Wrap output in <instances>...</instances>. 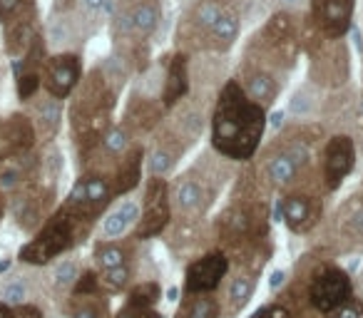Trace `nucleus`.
<instances>
[{
    "label": "nucleus",
    "instance_id": "27",
    "mask_svg": "<svg viewBox=\"0 0 363 318\" xmlns=\"http://www.w3.org/2000/svg\"><path fill=\"white\" fill-rule=\"evenodd\" d=\"M336 224L348 239H356V242H363V197L356 194V197H348L346 202L338 207L336 212Z\"/></svg>",
    "mask_w": 363,
    "mask_h": 318
},
{
    "label": "nucleus",
    "instance_id": "22",
    "mask_svg": "<svg viewBox=\"0 0 363 318\" xmlns=\"http://www.w3.org/2000/svg\"><path fill=\"white\" fill-rule=\"evenodd\" d=\"M192 90V70H189V55L187 52H174L167 62L164 80H162L160 102L169 112L172 107L179 105L184 97H189Z\"/></svg>",
    "mask_w": 363,
    "mask_h": 318
},
{
    "label": "nucleus",
    "instance_id": "4",
    "mask_svg": "<svg viewBox=\"0 0 363 318\" xmlns=\"http://www.w3.org/2000/svg\"><path fill=\"white\" fill-rule=\"evenodd\" d=\"M222 174L209 162H199L169 184L172 214L179 219H202L214 204Z\"/></svg>",
    "mask_w": 363,
    "mask_h": 318
},
{
    "label": "nucleus",
    "instance_id": "25",
    "mask_svg": "<svg viewBox=\"0 0 363 318\" xmlns=\"http://www.w3.org/2000/svg\"><path fill=\"white\" fill-rule=\"evenodd\" d=\"M142 162H145V149L140 144H132L127 154L122 157L117 167L112 169V182H115L117 197H127L142 179Z\"/></svg>",
    "mask_w": 363,
    "mask_h": 318
},
{
    "label": "nucleus",
    "instance_id": "31",
    "mask_svg": "<svg viewBox=\"0 0 363 318\" xmlns=\"http://www.w3.org/2000/svg\"><path fill=\"white\" fill-rule=\"evenodd\" d=\"M160 283L155 281H145L140 286H135L127 296V306H137V308H155V303L160 301Z\"/></svg>",
    "mask_w": 363,
    "mask_h": 318
},
{
    "label": "nucleus",
    "instance_id": "5",
    "mask_svg": "<svg viewBox=\"0 0 363 318\" xmlns=\"http://www.w3.org/2000/svg\"><path fill=\"white\" fill-rule=\"evenodd\" d=\"M87 232V227H82L75 217L65 212V209H57L48 217V222L43 224L35 232V237L21 249L18 259L23 263H30V266H43V263H50L52 259H57L60 254L70 251L77 242L82 239V234Z\"/></svg>",
    "mask_w": 363,
    "mask_h": 318
},
{
    "label": "nucleus",
    "instance_id": "47",
    "mask_svg": "<svg viewBox=\"0 0 363 318\" xmlns=\"http://www.w3.org/2000/svg\"><path fill=\"white\" fill-rule=\"evenodd\" d=\"M189 3H192V0H189Z\"/></svg>",
    "mask_w": 363,
    "mask_h": 318
},
{
    "label": "nucleus",
    "instance_id": "39",
    "mask_svg": "<svg viewBox=\"0 0 363 318\" xmlns=\"http://www.w3.org/2000/svg\"><path fill=\"white\" fill-rule=\"evenodd\" d=\"M72 318H105V311L100 306H95V303H85L82 308H77Z\"/></svg>",
    "mask_w": 363,
    "mask_h": 318
},
{
    "label": "nucleus",
    "instance_id": "33",
    "mask_svg": "<svg viewBox=\"0 0 363 318\" xmlns=\"http://www.w3.org/2000/svg\"><path fill=\"white\" fill-rule=\"evenodd\" d=\"M28 298V281L23 276H11L3 286V303H8L11 308L23 306Z\"/></svg>",
    "mask_w": 363,
    "mask_h": 318
},
{
    "label": "nucleus",
    "instance_id": "15",
    "mask_svg": "<svg viewBox=\"0 0 363 318\" xmlns=\"http://www.w3.org/2000/svg\"><path fill=\"white\" fill-rule=\"evenodd\" d=\"M43 92L57 97V100H67L77 85L82 82V60L77 52H55L48 55L43 62Z\"/></svg>",
    "mask_w": 363,
    "mask_h": 318
},
{
    "label": "nucleus",
    "instance_id": "8",
    "mask_svg": "<svg viewBox=\"0 0 363 318\" xmlns=\"http://www.w3.org/2000/svg\"><path fill=\"white\" fill-rule=\"evenodd\" d=\"M316 45L306 42V50L311 55L308 62V82H313L321 90L328 87H341L351 75V55H348L346 38L343 40H331L316 33Z\"/></svg>",
    "mask_w": 363,
    "mask_h": 318
},
{
    "label": "nucleus",
    "instance_id": "9",
    "mask_svg": "<svg viewBox=\"0 0 363 318\" xmlns=\"http://www.w3.org/2000/svg\"><path fill=\"white\" fill-rule=\"evenodd\" d=\"M267 219L269 214L262 202L239 199L219 214V237L229 244L252 242L267 232Z\"/></svg>",
    "mask_w": 363,
    "mask_h": 318
},
{
    "label": "nucleus",
    "instance_id": "32",
    "mask_svg": "<svg viewBox=\"0 0 363 318\" xmlns=\"http://www.w3.org/2000/svg\"><path fill=\"white\" fill-rule=\"evenodd\" d=\"M77 278H80V266H77L75 261H60L55 266V271H52V283H55V288H60V291H67V288H72L77 283Z\"/></svg>",
    "mask_w": 363,
    "mask_h": 318
},
{
    "label": "nucleus",
    "instance_id": "40",
    "mask_svg": "<svg viewBox=\"0 0 363 318\" xmlns=\"http://www.w3.org/2000/svg\"><path fill=\"white\" fill-rule=\"evenodd\" d=\"M279 3H281L284 11H294V8H301L306 0H279Z\"/></svg>",
    "mask_w": 363,
    "mask_h": 318
},
{
    "label": "nucleus",
    "instance_id": "43",
    "mask_svg": "<svg viewBox=\"0 0 363 318\" xmlns=\"http://www.w3.org/2000/svg\"><path fill=\"white\" fill-rule=\"evenodd\" d=\"M6 209H8V202H6V197H3V192H0V219H3Z\"/></svg>",
    "mask_w": 363,
    "mask_h": 318
},
{
    "label": "nucleus",
    "instance_id": "24",
    "mask_svg": "<svg viewBox=\"0 0 363 318\" xmlns=\"http://www.w3.org/2000/svg\"><path fill=\"white\" fill-rule=\"evenodd\" d=\"M137 222H140V202L125 197L120 204H115V209H110L102 217L100 242H117L125 234H130V229H135Z\"/></svg>",
    "mask_w": 363,
    "mask_h": 318
},
{
    "label": "nucleus",
    "instance_id": "23",
    "mask_svg": "<svg viewBox=\"0 0 363 318\" xmlns=\"http://www.w3.org/2000/svg\"><path fill=\"white\" fill-rule=\"evenodd\" d=\"M164 105L157 100H152V97H145V95H132L130 102H127L125 107V117H122V125L127 127V132H130L132 137L137 135H150V132H155L157 127L164 122Z\"/></svg>",
    "mask_w": 363,
    "mask_h": 318
},
{
    "label": "nucleus",
    "instance_id": "21",
    "mask_svg": "<svg viewBox=\"0 0 363 318\" xmlns=\"http://www.w3.org/2000/svg\"><path fill=\"white\" fill-rule=\"evenodd\" d=\"M28 105H30L28 117H30L33 127H35L38 142L50 144L62 130V120H65V100H57V97H52L40 90V95L33 97Z\"/></svg>",
    "mask_w": 363,
    "mask_h": 318
},
{
    "label": "nucleus",
    "instance_id": "38",
    "mask_svg": "<svg viewBox=\"0 0 363 318\" xmlns=\"http://www.w3.org/2000/svg\"><path fill=\"white\" fill-rule=\"evenodd\" d=\"M252 318H291V316H289V311L284 306H264Z\"/></svg>",
    "mask_w": 363,
    "mask_h": 318
},
{
    "label": "nucleus",
    "instance_id": "34",
    "mask_svg": "<svg viewBox=\"0 0 363 318\" xmlns=\"http://www.w3.org/2000/svg\"><path fill=\"white\" fill-rule=\"evenodd\" d=\"M130 263L125 266H117V268H110V271H97V278H100V286H105L107 291H120L127 281H130Z\"/></svg>",
    "mask_w": 363,
    "mask_h": 318
},
{
    "label": "nucleus",
    "instance_id": "19",
    "mask_svg": "<svg viewBox=\"0 0 363 318\" xmlns=\"http://www.w3.org/2000/svg\"><path fill=\"white\" fill-rule=\"evenodd\" d=\"M229 271V259L224 251H209L202 259L192 261L187 266V276H184V293L187 296H197V293H212L219 288L222 278Z\"/></svg>",
    "mask_w": 363,
    "mask_h": 318
},
{
    "label": "nucleus",
    "instance_id": "44",
    "mask_svg": "<svg viewBox=\"0 0 363 318\" xmlns=\"http://www.w3.org/2000/svg\"><path fill=\"white\" fill-rule=\"evenodd\" d=\"M356 149L363 154V132H361V137H358V144H356Z\"/></svg>",
    "mask_w": 363,
    "mask_h": 318
},
{
    "label": "nucleus",
    "instance_id": "11",
    "mask_svg": "<svg viewBox=\"0 0 363 318\" xmlns=\"http://www.w3.org/2000/svg\"><path fill=\"white\" fill-rule=\"evenodd\" d=\"M351 298H353L351 276L341 266L326 263L308 281V303L316 311L326 313V316L331 311H336V308H341L343 303H348Z\"/></svg>",
    "mask_w": 363,
    "mask_h": 318
},
{
    "label": "nucleus",
    "instance_id": "29",
    "mask_svg": "<svg viewBox=\"0 0 363 318\" xmlns=\"http://www.w3.org/2000/svg\"><path fill=\"white\" fill-rule=\"evenodd\" d=\"M130 263V251L125 244L117 242H100L95 246V266L97 271H110V268Z\"/></svg>",
    "mask_w": 363,
    "mask_h": 318
},
{
    "label": "nucleus",
    "instance_id": "28",
    "mask_svg": "<svg viewBox=\"0 0 363 318\" xmlns=\"http://www.w3.org/2000/svg\"><path fill=\"white\" fill-rule=\"evenodd\" d=\"M254 288H257V278L254 273H237L229 283V293H227V311L229 313H237L242 311L244 306L249 303V298L254 296Z\"/></svg>",
    "mask_w": 363,
    "mask_h": 318
},
{
    "label": "nucleus",
    "instance_id": "12",
    "mask_svg": "<svg viewBox=\"0 0 363 318\" xmlns=\"http://www.w3.org/2000/svg\"><path fill=\"white\" fill-rule=\"evenodd\" d=\"M97 28L87 23L77 13V8H72V11H55V16L43 30V38H45V45L52 55L55 52H77V47L85 45L87 38Z\"/></svg>",
    "mask_w": 363,
    "mask_h": 318
},
{
    "label": "nucleus",
    "instance_id": "10",
    "mask_svg": "<svg viewBox=\"0 0 363 318\" xmlns=\"http://www.w3.org/2000/svg\"><path fill=\"white\" fill-rule=\"evenodd\" d=\"M172 202H169V184L167 179L147 177L145 194H142L140 222L135 227V239H155L169 227Z\"/></svg>",
    "mask_w": 363,
    "mask_h": 318
},
{
    "label": "nucleus",
    "instance_id": "1",
    "mask_svg": "<svg viewBox=\"0 0 363 318\" xmlns=\"http://www.w3.org/2000/svg\"><path fill=\"white\" fill-rule=\"evenodd\" d=\"M212 147L229 162H247L262 147L267 110L244 95L237 80H227L212 107Z\"/></svg>",
    "mask_w": 363,
    "mask_h": 318
},
{
    "label": "nucleus",
    "instance_id": "45",
    "mask_svg": "<svg viewBox=\"0 0 363 318\" xmlns=\"http://www.w3.org/2000/svg\"><path fill=\"white\" fill-rule=\"evenodd\" d=\"M358 194H361V197H363V182H361V192H358Z\"/></svg>",
    "mask_w": 363,
    "mask_h": 318
},
{
    "label": "nucleus",
    "instance_id": "14",
    "mask_svg": "<svg viewBox=\"0 0 363 318\" xmlns=\"http://www.w3.org/2000/svg\"><path fill=\"white\" fill-rule=\"evenodd\" d=\"M50 204H52V189L45 184L28 182L26 187H18L16 194L11 197V209L13 219L21 229L26 232H38L43 224L50 217Z\"/></svg>",
    "mask_w": 363,
    "mask_h": 318
},
{
    "label": "nucleus",
    "instance_id": "36",
    "mask_svg": "<svg viewBox=\"0 0 363 318\" xmlns=\"http://www.w3.org/2000/svg\"><path fill=\"white\" fill-rule=\"evenodd\" d=\"M117 318H162L155 308H137V306H125Z\"/></svg>",
    "mask_w": 363,
    "mask_h": 318
},
{
    "label": "nucleus",
    "instance_id": "20",
    "mask_svg": "<svg viewBox=\"0 0 363 318\" xmlns=\"http://www.w3.org/2000/svg\"><path fill=\"white\" fill-rule=\"evenodd\" d=\"M279 214L294 234H308L321 219V202L311 192H286L279 199Z\"/></svg>",
    "mask_w": 363,
    "mask_h": 318
},
{
    "label": "nucleus",
    "instance_id": "13",
    "mask_svg": "<svg viewBox=\"0 0 363 318\" xmlns=\"http://www.w3.org/2000/svg\"><path fill=\"white\" fill-rule=\"evenodd\" d=\"M356 142L346 132H336L326 140L321 152V187L326 192H336L343 179L356 167Z\"/></svg>",
    "mask_w": 363,
    "mask_h": 318
},
{
    "label": "nucleus",
    "instance_id": "2",
    "mask_svg": "<svg viewBox=\"0 0 363 318\" xmlns=\"http://www.w3.org/2000/svg\"><path fill=\"white\" fill-rule=\"evenodd\" d=\"M117 95L120 92L107 82L100 67H95L90 75L82 77L77 90L72 92L70 132L80 154L90 149V147H95L97 140L115 125L112 112H115L117 105Z\"/></svg>",
    "mask_w": 363,
    "mask_h": 318
},
{
    "label": "nucleus",
    "instance_id": "26",
    "mask_svg": "<svg viewBox=\"0 0 363 318\" xmlns=\"http://www.w3.org/2000/svg\"><path fill=\"white\" fill-rule=\"evenodd\" d=\"M321 107H323L321 87H316L313 82H306V85L294 90L286 112L291 117H296V120H311V117H316L321 112Z\"/></svg>",
    "mask_w": 363,
    "mask_h": 318
},
{
    "label": "nucleus",
    "instance_id": "16",
    "mask_svg": "<svg viewBox=\"0 0 363 318\" xmlns=\"http://www.w3.org/2000/svg\"><path fill=\"white\" fill-rule=\"evenodd\" d=\"M189 147L169 130V127L162 122L155 130V142L150 144L145 154V167H147V177H160L167 179L172 172L177 169L179 159L184 157Z\"/></svg>",
    "mask_w": 363,
    "mask_h": 318
},
{
    "label": "nucleus",
    "instance_id": "18",
    "mask_svg": "<svg viewBox=\"0 0 363 318\" xmlns=\"http://www.w3.org/2000/svg\"><path fill=\"white\" fill-rule=\"evenodd\" d=\"M234 80L242 85L244 95H247L254 105L264 107V110H269V107L277 102L279 92H281V87H284L281 75H277V72L257 65V62H247V60L242 62V67H239V77H234Z\"/></svg>",
    "mask_w": 363,
    "mask_h": 318
},
{
    "label": "nucleus",
    "instance_id": "7",
    "mask_svg": "<svg viewBox=\"0 0 363 318\" xmlns=\"http://www.w3.org/2000/svg\"><path fill=\"white\" fill-rule=\"evenodd\" d=\"M115 182L112 174L105 172H85L82 177L75 179V184L67 192L65 202L60 209H65L70 217H75L82 227L90 229V224L110 207V202L115 199Z\"/></svg>",
    "mask_w": 363,
    "mask_h": 318
},
{
    "label": "nucleus",
    "instance_id": "30",
    "mask_svg": "<svg viewBox=\"0 0 363 318\" xmlns=\"http://www.w3.org/2000/svg\"><path fill=\"white\" fill-rule=\"evenodd\" d=\"M219 316V303L212 293H197V296H187V303L179 308L177 318H217Z\"/></svg>",
    "mask_w": 363,
    "mask_h": 318
},
{
    "label": "nucleus",
    "instance_id": "37",
    "mask_svg": "<svg viewBox=\"0 0 363 318\" xmlns=\"http://www.w3.org/2000/svg\"><path fill=\"white\" fill-rule=\"evenodd\" d=\"M11 318H43V311L33 303H23V306L13 308V316Z\"/></svg>",
    "mask_w": 363,
    "mask_h": 318
},
{
    "label": "nucleus",
    "instance_id": "3",
    "mask_svg": "<svg viewBox=\"0 0 363 318\" xmlns=\"http://www.w3.org/2000/svg\"><path fill=\"white\" fill-rule=\"evenodd\" d=\"M311 162V137H301V132H286L277 142L264 149L259 177L272 189H291L306 172Z\"/></svg>",
    "mask_w": 363,
    "mask_h": 318
},
{
    "label": "nucleus",
    "instance_id": "35",
    "mask_svg": "<svg viewBox=\"0 0 363 318\" xmlns=\"http://www.w3.org/2000/svg\"><path fill=\"white\" fill-rule=\"evenodd\" d=\"M328 318H363V303L351 298L348 303H343L341 308L328 313Z\"/></svg>",
    "mask_w": 363,
    "mask_h": 318
},
{
    "label": "nucleus",
    "instance_id": "42",
    "mask_svg": "<svg viewBox=\"0 0 363 318\" xmlns=\"http://www.w3.org/2000/svg\"><path fill=\"white\" fill-rule=\"evenodd\" d=\"M13 316V308L8 306V303L0 301V318H11Z\"/></svg>",
    "mask_w": 363,
    "mask_h": 318
},
{
    "label": "nucleus",
    "instance_id": "46",
    "mask_svg": "<svg viewBox=\"0 0 363 318\" xmlns=\"http://www.w3.org/2000/svg\"><path fill=\"white\" fill-rule=\"evenodd\" d=\"M232 3H239V0H232Z\"/></svg>",
    "mask_w": 363,
    "mask_h": 318
},
{
    "label": "nucleus",
    "instance_id": "17",
    "mask_svg": "<svg viewBox=\"0 0 363 318\" xmlns=\"http://www.w3.org/2000/svg\"><path fill=\"white\" fill-rule=\"evenodd\" d=\"M356 0H311V23L316 33L331 40H343L351 30Z\"/></svg>",
    "mask_w": 363,
    "mask_h": 318
},
{
    "label": "nucleus",
    "instance_id": "6",
    "mask_svg": "<svg viewBox=\"0 0 363 318\" xmlns=\"http://www.w3.org/2000/svg\"><path fill=\"white\" fill-rule=\"evenodd\" d=\"M0 30L6 55L18 62L43 35L38 0H0Z\"/></svg>",
    "mask_w": 363,
    "mask_h": 318
},
{
    "label": "nucleus",
    "instance_id": "41",
    "mask_svg": "<svg viewBox=\"0 0 363 318\" xmlns=\"http://www.w3.org/2000/svg\"><path fill=\"white\" fill-rule=\"evenodd\" d=\"M284 278H286V273H284V271H274V276H272V288H279V286H281Z\"/></svg>",
    "mask_w": 363,
    "mask_h": 318
}]
</instances>
